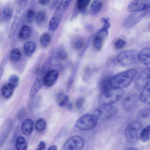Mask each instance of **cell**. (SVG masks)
Wrapping results in <instances>:
<instances>
[{"label": "cell", "mask_w": 150, "mask_h": 150, "mask_svg": "<svg viewBox=\"0 0 150 150\" xmlns=\"http://www.w3.org/2000/svg\"><path fill=\"white\" fill-rule=\"evenodd\" d=\"M124 93L122 88L112 87L102 92L98 97V103L102 105H111L119 101Z\"/></svg>", "instance_id": "6da1fadb"}, {"label": "cell", "mask_w": 150, "mask_h": 150, "mask_svg": "<svg viewBox=\"0 0 150 150\" xmlns=\"http://www.w3.org/2000/svg\"><path fill=\"white\" fill-rule=\"evenodd\" d=\"M137 70L134 68L123 71L112 77L110 81L112 87L122 88L128 86L135 77Z\"/></svg>", "instance_id": "7a4b0ae2"}, {"label": "cell", "mask_w": 150, "mask_h": 150, "mask_svg": "<svg viewBox=\"0 0 150 150\" xmlns=\"http://www.w3.org/2000/svg\"><path fill=\"white\" fill-rule=\"evenodd\" d=\"M52 60V57L50 56L45 62L31 88L30 92V97L34 96L41 88L43 83L45 76L49 70Z\"/></svg>", "instance_id": "3957f363"}, {"label": "cell", "mask_w": 150, "mask_h": 150, "mask_svg": "<svg viewBox=\"0 0 150 150\" xmlns=\"http://www.w3.org/2000/svg\"><path fill=\"white\" fill-rule=\"evenodd\" d=\"M71 0H62L49 22L48 28L50 31L55 30L57 28L65 11L69 7Z\"/></svg>", "instance_id": "277c9868"}, {"label": "cell", "mask_w": 150, "mask_h": 150, "mask_svg": "<svg viewBox=\"0 0 150 150\" xmlns=\"http://www.w3.org/2000/svg\"><path fill=\"white\" fill-rule=\"evenodd\" d=\"M98 119V117L93 114H85L77 120L75 127L82 131L91 129L96 126Z\"/></svg>", "instance_id": "5b68a950"}, {"label": "cell", "mask_w": 150, "mask_h": 150, "mask_svg": "<svg viewBox=\"0 0 150 150\" xmlns=\"http://www.w3.org/2000/svg\"><path fill=\"white\" fill-rule=\"evenodd\" d=\"M29 0L21 1L16 9L13 20L8 34V38L11 39L15 34L22 17L23 13L28 4Z\"/></svg>", "instance_id": "8992f818"}, {"label": "cell", "mask_w": 150, "mask_h": 150, "mask_svg": "<svg viewBox=\"0 0 150 150\" xmlns=\"http://www.w3.org/2000/svg\"><path fill=\"white\" fill-rule=\"evenodd\" d=\"M143 129V126L138 121L131 122L125 131V135L127 140L132 142L137 141L140 138Z\"/></svg>", "instance_id": "52a82bcc"}, {"label": "cell", "mask_w": 150, "mask_h": 150, "mask_svg": "<svg viewBox=\"0 0 150 150\" xmlns=\"http://www.w3.org/2000/svg\"><path fill=\"white\" fill-rule=\"evenodd\" d=\"M138 53L136 50H130L122 51L117 55V62L123 65H128L135 63L138 59Z\"/></svg>", "instance_id": "ba28073f"}, {"label": "cell", "mask_w": 150, "mask_h": 150, "mask_svg": "<svg viewBox=\"0 0 150 150\" xmlns=\"http://www.w3.org/2000/svg\"><path fill=\"white\" fill-rule=\"evenodd\" d=\"M149 11V9L134 12L129 15L124 21L122 26L126 30L129 29L142 19Z\"/></svg>", "instance_id": "9c48e42d"}, {"label": "cell", "mask_w": 150, "mask_h": 150, "mask_svg": "<svg viewBox=\"0 0 150 150\" xmlns=\"http://www.w3.org/2000/svg\"><path fill=\"white\" fill-rule=\"evenodd\" d=\"M117 111V108L114 105H102L97 107L93 111V114L98 119L106 120L114 116Z\"/></svg>", "instance_id": "30bf717a"}, {"label": "cell", "mask_w": 150, "mask_h": 150, "mask_svg": "<svg viewBox=\"0 0 150 150\" xmlns=\"http://www.w3.org/2000/svg\"><path fill=\"white\" fill-rule=\"evenodd\" d=\"M85 144L84 139L81 136L74 135L69 138L63 145L64 150H82Z\"/></svg>", "instance_id": "8fae6325"}, {"label": "cell", "mask_w": 150, "mask_h": 150, "mask_svg": "<svg viewBox=\"0 0 150 150\" xmlns=\"http://www.w3.org/2000/svg\"><path fill=\"white\" fill-rule=\"evenodd\" d=\"M150 82V66L142 71L135 80L134 85L137 89L144 88Z\"/></svg>", "instance_id": "7c38bea8"}, {"label": "cell", "mask_w": 150, "mask_h": 150, "mask_svg": "<svg viewBox=\"0 0 150 150\" xmlns=\"http://www.w3.org/2000/svg\"><path fill=\"white\" fill-rule=\"evenodd\" d=\"M127 10L130 12L143 11L150 9V0H135L128 5Z\"/></svg>", "instance_id": "4fadbf2b"}, {"label": "cell", "mask_w": 150, "mask_h": 150, "mask_svg": "<svg viewBox=\"0 0 150 150\" xmlns=\"http://www.w3.org/2000/svg\"><path fill=\"white\" fill-rule=\"evenodd\" d=\"M139 102L138 96L136 94H132L126 97L123 102L124 108L127 111H131L135 108Z\"/></svg>", "instance_id": "5bb4252c"}, {"label": "cell", "mask_w": 150, "mask_h": 150, "mask_svg": "<svg viewBox=\"0 0 150 150\" xmlns=\"http://www.w3.org/2000/svg\"><path fill=\"white\" fill-rule=\"evenodd\" d=\"M137 121L142 126L150 125V107L141 109L137 115Z\"/></svg>", "instance_id": "9a60e30c"}, {"label": "cell", "mask_w": 150, "mask_h": 150, "mask_svg": "<svg viewBox=\"0 0 150 150\" xmlns=\"http://www.w3.org/2000/svg\"><path fill=\"white\" fill-rule=\"evenodd\" d=\"M58 75L59 72L57 70H49L45 76L43 82L44 85L47 87L52 86L57 80Z\"/></svg>", "instance_id": "2e32d148"}, {"label": "cell", "mask_w": 150, "mask_h": 150, "mask_svg": "<svg viewBox=\"0 0 150 150\" xmlns=\"http://www.w3.org/2000/svg\"><path fill=\"white\" fill-rule=\"evenodd\" d=\"M138 60L143 65L148 66L150 64V47H146L138 53Z\"/></svg>", "instance_id": "e0dca14e"}, {"label": "cell", "mask_w": 150, "mask_h": 150, "mask_svg": "<svg viewBox=\"0 0 150 150\" xmlns=\"http://www.w3.org/2000/svg\"><path fill=\"white\" fill-rule=\"evenodd\" d=\"M34 122L31 119L25 120L21 125V130L22 133L25 135H28L32 132L34 127Z\"/></svg>", "instance_id": "ac0fdd59"}, {"label": "cell", "mask_w": 150, "mask_h": 150, "mask_svg": "<svg viewBox=\"0 0 150 150\" xmlns=\"http://www.w3.org/2000/svg\"><path fill=\"white\" fill-rule=\"evenodd\" d=\"M139 99L143 103L150 105V82L144 88L140 94Z\"/></svg>", "instance_id": "d6986e66"}, {"label": "cell", "mask_w": 150, "mask_h": 150, "mask_svg": "<svg viewBox=\"0 0 150 150\" xmlns=\"http://www.w3.org/2000/svg\"><path fill=\"white\" fill-rule=\"evenodd\" d=\"M112 77L106 76L103 77L99 83V87L102 92L107 90L112 87L110 81Z\"/></svg>", "instance_id": "ffe728a7"}, {"label": "cell", "mask_w": 150, "mask_h": 150, "mask_svg": "<svg viewBox=\"0 0 150 150\" xmlns=\"http://www.w3.org/2000/svg\"><path fill=\"white\" fill-rule=\"evenodd\" d=\"M36 48V44L33 41L27 42L24 45L23 52L25 55L29 57L31 56Z\"/></svg>", "instance_id": "44dd1931"}, {"label": "cell", "mask_w": 150, "mask_h": 150, "mask_svg": "<svg viewBox=\"0 0 150 150\" xmlns=\"http://www.w3.org/2000/svg\"><path fill=\"white\" fill-rule=\"evenodd\" d=\"M14 89V88L8 83L4 84L2 88V95L6 98H10L13 94Z\"/></svg>", "instance_id": "7402d4cb"}, {"label": "cell", "mask_w": 150, "mask_h": 150, "mask_svg": "<svg viewBox=\"0 0 150 150\" xmlns=\"http://www.w3.org/2000/svg\"><path fill=\"white\" fill-rule=\"evenodd\" d=\"M103 7V3L100 1H93L91 3L90 8L91 13L92 15H96L99 13Z\"/></svg>", "instance_id": "603a6c76"}, {"label": "cell", "mask_w": 150, "mask_h": 150, "mask_svg": "<svg viewBox=\"0 0 150 150\" xmlns=\"http://www.w3.org/2000/svg\"><path fill=\"white\" fill-rule=\"evenodd\" d=\"M15 147L17 150H26L27 144L23 137L19 136L17 137L16 140Z\"/></svg>", "instance_id": "cb8c5ba5"}, {"label": "cell", "mask_w": 150, "mask_h": 150, "mask_svg": "<svg viewBox=\"0 0 150 150\" xmlns=\"http://www.w3.org/2000/svg\"><path fill=\"white\" fill-rule=\"evenodd\" d=\"M31 30L30 28L28 25H23L19 33L20 38L23 40L28 39L30 36Z\"/></svg>", "instance_id": "d4e9b609"}, {"label": "cell", "mask_w": 150, "mask_h": 150, "mask_svg": "<svg viewBox=\"0 0 150 150\" xmlns=\"http://www.w3.org/2000/svg\"><path fill=\"white\" fill-rule=\"evenodd\" d=\"M90 0H79L77 1L76 5V9L82 13L86 12V8L90 2Z\"/></svg>", "instance_id": "484cf974"}, {"label": "cell", "mask_w": 150, "mask_h": 150, "mask_svg": "<svg viewBox=\"0 0 150 150\" xmlns=\"http://www.w3.org/2000/svg\"><path fill=\"white\" fill-rule=\"evenodd\" d=\"M142 141L146 142L150 139V125L147 126L143 128L140 134V138Z\"/></svg>", "instance_id": "4316f807"}, {"label": "cell", "mask_w": 150, "mask_h": 150, "mask_svg": "<svg viewBox=\"0 0 150 150\" xmlns=\"http://www.w3.org/2000/svg\"><path fill=\"white\" fill-rule=\"evenodd\" d=\"M46 127V122L43 118L38 119L36 121L35 124V129L38 132H42L45 129Z\"/></svg>", "instance_id": "83f0119b"}, {"label": "cell", "mask_w": 150, "mask_h": 150, "mask_svg": "<svg viewBox=\"0 0 150 150\" xmlns=\"http://www.w3.org/2000/svg\"><path fill=\"white\" fill-rule=\"evenodd\" d=\"M84 43V40L82 38L77 37L74 38L72 40L71 45L73 48L79 50L82 47Z\"/></svg>", "instance_id": "f1b7e54d"}, {"label": "cell", "mask_w": 150, "mask_h": 150, "mask_svg": "<svg viewBox=\"0 0 150 150\" xmlns=\"http://www.w3.org/2000/svg\"><path fill=\"white\" fill-rule=\"evenodd\" d=\"M51 38V35L48 33H43L40 39V44L42 47H45L49 44Z\"/></svg>", "instance_id": "f546056e"}, {"label": "cell", "mask_w": 150, "mask_h": 150, "mask_svg": "<svg viewBox=\"0 0 150 150\" xmlns=\"http://www.w3.org/2000/svg\"><path fill=\"white\" fill-rule=\"evenodd\" d=\"M21 55V53L20 50L15 48L11 51L10 54V58L12 61L16 62L20 59Z\"/></svg>", "instance_id": "4dcf8cb0"}, {"label": "cell", "mask_w": 150, "mask_h": 150, "mask_svg": "<svg viewBox=\"0 0 150 150\" xmlns=\"http://www.w3.org/2000/svg\"><path fill=\"white\" fill-rule=\"evenodd\" d=\"M101 21L103 23V25L98 32L105 33L108 35V30L110 25L109 23V18H103L101 19Z\"/></svg>", "instance_id": "1f68e13d"}, {"label": "cell", "mask_w": 150, "mask_h": 150, "mask_svg": "<svg viewBox=\"0 0 150 150\" xmlns=\"http://www.w3.org/2000/svg\"><path fill=\"white\" fill-rule=\"evenodd\" d=\"M103 38L101 36L97 35L93 41V47L96 50H99L102 47Z\"/></svg>", "instance_id": "d6a6232c"}, {"label": "cell", "mask_w": 150, "mask_h": 150, "mask_svg": "<svg viewBox=\"0 0 150 150\" xmlns=\"http://www.w3.org/2000/svg\"><path fill=\"white\" fill-rule=\"evenodd\" d=\"M13 15L12 9L8 7L4 8L3 10L2 15L4 19L8 21L10 19Z\"/></svg>", "instance_id": "836d02e7"}, {"label": "cell", "mask_w": 150, "mask_h": 150, "mask_svg": "<svg viewBox=\"0 0 150 150\" xmlns=\"http://www.w3.org/2000/svg\"><path fill=\"white\" fill-rule=\"evenodd\" d=\"M19 81V77L18 76L15 74L11 75L8 79V83L12 86L14 88L18 86Z\"/></svg>", "instance_id": "e575fe53"}, {"label": "cell", "mask_w": 150, "mask_h": 150, "mask_svg": "<svg viewBox=\"0 0 150 150\" xmlns=\"http://www.w3.org/2000/svg\"><path fill=\"white\" fill-rule=\"evenodd\" d=\"M46 17V13L45 10H41L37 13L35 17V20L38 23H42Z\"/></svg>", "instance_id": "d590c367"}, {"label": "cell", "mask_w": 150, "mask_h": 150, "mask_svg": "<svg viewBox=\"0 0 150 150\" xmlns=\"http://www.w3.org/2000/svg\"><path fill=\"white\" fill-rule=\"evenodd\" d=\"M31 101L29 105V109L31 110H33L35 108L38 107L41 101L40 97L38 96L35 97Z\"/></svg>", "instance_id": "8d00e7d4"}, {"label": "cell", "mask_w": 150, "mask_h": 150, "mask_svg": "<svg viewBox=\"0 0 150 150\" xmlns=\"http://www.w3.org/2000/svg\"><path fill=\"white\" fill-rule=\"evenodd\" d=\"M35 17V13L32 9H29L26 14V19L27 21L29 23H31L33 21Z\"/></svg>", "instance_id": "74e56055"}, {"label": "cell", "mask_w": 150, "mask_h": 150, "mask_svg": "<svg viewBox=\"0 0 150 150\" xmlns=\"http://www.w3.org/2000/svg\"><path fill=\"white\" fill-rule=\"evenodd\" d=\"M8 59V55L6 54L3 59L0 65V77L1 79L2 76L3 75L4 67L6 65Z\"/></svg>", "instance_id": "f35d334b"}, {"label": "cell", "mask_w": 150, "mask_h": 150, "mask_svg": "<svg viewBox=\"0 0 150 150\" xmlns=\"http://www.w3.org/2000/svg\"><path fill=\"white\" fill-rule=\"evenodd\" d=\"M58 58L61 60H64L67 57V54L64 49H61L58 50L57 53Z\"/></svg>", "instance_id": "ab89813d"}, {"label": "cell", "mask_w": 150, "mask_h": 150, "mask_svg": "<svg viewBox=\"0 0 150 150\" xmlns=\"http://www.w3.org/2000/svg\"><path fill=\"white\" fill-rule=\"evenodd\" d=\"M125 44V42L124 40L121 39H119L115 42V46L117 49H120L123 47Z\"/></svg>", "instance_id": "60d3db41"}, {"label": "cell", "mask_w": 150, "mask_h": 150, "mask_svg": "<svg viewBox=\"0 0 150 150\" xmlns=\"http://www.w3.org/2000/svg\"><path fill=\"white\" fill-rule=\"evenodd\" d=\"M84 100L83 98L80 97L77 99L75 102V105L77 109L81 108L83 105Z\"/></svg>", "instance_id": "b9f144b4"}, {"label": "cell", "mask_w": 150, "mask_h": 150, "mask_svg": "<svg viewBox=\"0 0 150 150\" xmlns=\"http://www.w3.org/2000/svg\"><path fill=\"white\" fill-rule=\"evenodd\" d=\"M69 100V97L68 95H65L62 100L59 103V105L60 107H63L66 105Z\"/></svg>", "instance_id": "7bdbcfd3"}, {"label": "cell", "mask_w": 150, "mask_h": 150, "mask_svg": "<svg viewBox=\"0 0 150 150\" xmlns=\"http://www.w3.org/2000/svg\"><path fill=\"white\" fill-rule=\"evenodd\" d=\"M26 112V110L24 107H22L19 111L18 117L19 118H22L25 115Z\"/></svg>", "instance_id": "ee69618b"}, {"label": "cell", "mask_w": 150, "mask_h": 150, "mask_svg": "<svg viewBox=\"0 0 150 150\" xmlns=\"http://www.w3.org/2000/svg\"><path fill=\"white\" fill-rule=\"evenodd\" d=\"M74 81V78H71L68 82L67 87V91L68 92L69 91Z\"/></svg>", "instance_id": "f6af8a7d"}, {"label": "cell", "mask_w": 150, "mask_h": 150, "mask_svg": "<svg viewBox=\"0 0 150 150\" xmlns=\"http://www.w3.org/2000/svg\"><path fill=\"white\" fill-rule=\"evenodd\" d=\"M46 144L43 141H41L38 146V148L40 149L43 150L45 149Z\"/></svg>", "instance_id": "bcb514c9"}, {"label": "cell", "mask_w": 150, "mask_h": 150, "mask_svg": "<svg viewBox=\"0 0 150 150\" xmlns=\"http://www.w3.org/2000/svg\"><path fill=\"white\" fill-rule=\"evenodd\" d=\"M38 2L41 5L46 6L50 3V1L49 0H39L38 1Z\"/></svg>", "instance_id": "7dc6e473"}, {"label": "cell", "mask_w": 150, "mask_h": 150, "mask_svg": "<svg viewBox=\"0 0 150 150\" xmlns=\"http://www.w3.org/2000/svg\"><path fill=\"white\" fill-rule=\"evenodd\" d=\"M59 0H54L53 1L51 4L50 5V7L51 8H53L58 4L59 2Z\"/></svg>", "instance_id": "c3c4849f"}, {"label": "cell", "mask_w": 150, "mask_h": 150, "mask_svg": "<svg viewBox=\"0 0 150 150\" xmlns=\"http://www.w3.org/2000/svg\"><path fill=\"white\" fill-rule=\"evenodd\" d=\"M67 105V108L69 110H71L73 108V105L72 103L71 102H69Z\"/></svg>", "instance_id": "681fc988"}, {"label": "cell", "mask_w": 150, "mask_h": 150, "mask_svg": "<svg viewBox=\"0 0 150 150\" xmlns=\"http://www.w3.org/2000/svg\"><path fill=\"white\" fill-rule=\"evenodd\" d=\"M64 94L62 92L59 93L57 97V98L58 100L62 98H63L64 96H63Z\"/></svg>", "instance_id": "f907efd6"}, {"label": "cell", "mask_w": 150, "mask_h": 150, "mask_svg": "<svg viewBox=\"0 0 150 150\" xmlns=\"http://www.w3.org/2000/svg\"><path fill=\"white\" fill-rule=\"evenodd\" d=\"M48 150H57V147L56 145H53L50 146Z\"/></svg>", "instance_id": "816d5d0a"}, {"label": "cell", "mask_w": 150, "mask_h": 150, "mask_svg": "<svg viewBox=\"0 0 150 150\" xmlns=\"http://www.w3.org/2000/svg\"><path fill=\"white\" fill-rule=\"evenodd\" d=\"M125 150H139L137 148L134 147H129L127 149Z\"/></svg>", "instance_id": "f5cc1de1"}, {"label": "cell", "mask_w": 150, "mask_h": 150, "mask_svg": "<svg viewBox=\"0 0 150 150\" xmlns=\"http://www.w3.org/2000/svg\"><path fill=\"white\" fill-rule=\"evenodd\" d=\"M36 150H41V149H39V148H38L37 149H36Z\"/></svg>", "instance_id": "db71d44e"}]
</instances>
